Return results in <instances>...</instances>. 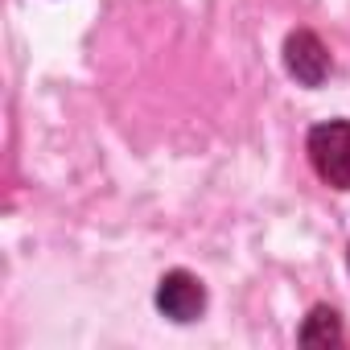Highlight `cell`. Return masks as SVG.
Masks as SVG:
<instances>
[{
    "label": "cell",
    "mask_w": 350,
    "mask_h": 350,
    "mask_svg": "<svg viewBox=\"0 0 350 350\" xmlns=\"http://www.w3.org/2000/svg\"><path fill=\"white\" fill-rule=\"evenodd\" d=\"M309 161L325 186L350 190V120L317 124L309 132Z\"/></svg>",
    "instance_id": "obj_1"
},
{
    "label": "cell",
    "mask_w": 350,
    "mask_h": 350,
    "mask_svg": "<svg viewBox=\"0 0 350 350\" xmlns=\"http://www.w3.org/2000/svg\"><path fill=\"white\" fill-rule=\"evenodd\" d=\"M157 309L165 317H173V321H194V317H202V309H206L202 280L190 276V272H182V268L178 272H165L161 284H157Z\"/></svg>",
    "instance_id": "obj_2"
},
{
    "label": "cell",
    "mask_w": 350,
    "mask_h": 350,
    "mask_svg": "<svg viewBox=\"0 0 350 350\" xmlns=\"http://www.w3.org/2000/svg\"><path fill=\"white\" fill-rule=\"evenodd\" d=\"M284 66H288V75H293L297 83L321 87L325 75H329V50L317 42V33L297 29V33H288V42H284Z\"/></svg>",
    "instance_id": "obj_3"
},
{
    "label": "cell",
    "mask_w": 350,
    "mask_h": 350,
    "mask_svg": "<svg viewBox=\"0 0 350 350\" xmlns=\"http://www.w3.org/2000/svg\"><path fill=\"white\" fill-rule=\"evenodd\" d=\"M301 342H305V346H338V342H342L338 313L325 309V305H317V309L309 313V321L301 325Z\"/></svg>",
    "instance_id": "obj_4"
}]
</instances>
